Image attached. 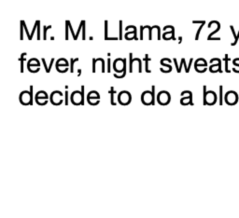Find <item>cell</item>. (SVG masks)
Masks as SVG:
<instances>
[{
	"instance_id": "obj_1",
	"label": "cell",
	"mask_w": 239,
	"mask_h": 218,
	"mask_svg": "<svg viewBox=\"0 0 239 218\" xmlns=\"http://www.w3.org/2000/svg\"><path fill=\"white\" fill-rule=\"evenodd\" d=\"M224 100H225V103L229 105H236L238 102V94L234 90H229L228 92H226V94L224 96Z\"/></svg>"
},
{
	"instance_id": "obj_2",
	"label": "cell",
	"mask_w": 239,
	"mask_h": 218,
	"mask_svg": "<svg viewBox=\"0 0 239 218\" xmlns=\"http://www.w3.org/2000/svg\"><path fill=\"white\" fill-rule=\"evenodd\" d=\"M33 66H40L39 62H38L37 59H36V58L31 59L28 62V64H27V67H28V70H29L30 72L32 71V68H31V67H33Z\"/></svg>"
},
{
	"instance_id": "obj_3",
	"label": "cell",
	"mask_w": 239,
	"mask_h": 218,
	"mask_svg": "<svg viewBox=\"0 0 239 218\" xmlns=\"http://www.w3.org/2000/svg\"><path fill=\"white\" fill-rule=\"evenodd\" d=\"M206 65H207V64H206L205 60L203 59V58H200V59H198V60L195 62L194 68H195V70L198 69V67H205V68H206Z\"/></svg>"
},
{
	"instance_id": "obj_4",
	"label": "cell",
	"mask_w": 239,
	"mask_h": 218,
	"mask_svg": "<svg viewBox=\"0 0 239 218\" xmlns=\"http://www.w3.org/2000/svg\"><path fill=\"white\" fill-rule=\"evenodd\" d=\"M150 61H151V59L149 58L148 55H146V72H147V73H150L151 72L150 70L149 69V62H150Z\"/></svg>"
},
{
	"instance_id": "obj_5",
	"label": "cell",
	"mask_w": 239,
	"mask_h": 218,
	"mask_svg": "<svg viewBox=\"0 0 239 218\" xmlns=\"http://www.w3.org/2000/svg\"><path fill=\"white\" fill-rule=\"evenodd\" d=\"M113 95H114V88L113 87H111L110 88V103H111V105H115L116 104H115V102H114V100H113Z\"/></svg>"
},
{
	"instance_id": "obj_6",
	"label": "cell",
	"mask_w": 239,
	"mask_h": 218,
	"mask_svg": "<svg viewBox=\"0 0 239 218\" xmlns=\"http://www.w3.org/2000/svg\"><path fill=\"white\" fill-rule=\"evenodd\" d=\"M26 55V53H24V54H22V56H21V72L22 73L24 72V57Z\"/></svg>"
},
{
	"instance_id": "obj_7",
	"label": "cell",
	"mask_w": 239,
	"mask_h": 218,
	"mask_svg": "<svg viewBox=\"0 0 239 218\" xmlns=\"http://www.w3.org/2000/svg\"><path fill=\"white\" fill-rule=\"evenodd\" d=\"M68 28H69V21H66V39H68Z\"/></svg>"
},
{
	"instance_id": "obj_8",
	"label": "cell",
	"mask_w": 239,
	"mask_h": 218,
	"mask_svg": "<svg viewBox=\"0 0 239 218\" xmlns=\"http://www.w3.org/2000/svg\"><path fill=\"white\" fill-rule=\"evenodd\" d=\"M132 57H133V54L131 53V54H130V58H131V59H130V70H129V71H130L131 73L133 72V63H134V60H133Z\"/></svg>"
},
{
	"instance_id": "obj_9",
	"label": "cell",
	"mask_w": 239,
	"mask_h": 218,
	"mask_svg": "<svg viewBox=\"0 0 239 218\" xmlns=\"http://www.w3.org/2000/svg\"><path fill=\"white\" fill-rule=\"evenodd\" d=\"M51 28V25H49V26H44V36H43V38L46 39L47 38V30Z\"/></svg>"
},
{
	"instance_id": "obj_10",
	"label": "cell",
	"mask_w": 239,
	"mask_h": 218,
	"mask_svg": "<svg viewBox=\"0 0 239 218\" xmlns=\"http://www.w3.org/2000/svg\"><path fill=\"white\" fill-rule=\"evenodd\" d=\"M107 21H105V39H107Z\"/></svg>"
},
{
	"instance_id": "obj_11",
	"label": "cell",
	"mask_w": 239,
	"mask_h": 218,
	"mask_svg": "<svg viewBox=\"0 0 239 218\" xmlns=\"http://www.w3.org/2000/svg\"><path fill=\"white\" fill-rule=\"evenodd\" d=\"M78 60H79V59H72V60H71V69H70V72H71V73L74 72V63H75V62L78 61Z\"/></svg>"
},
{
	"instance_id": "obj_12",
	"label": "cell",
	"mask_w": 239,
	"mask_h": 218,
	"mask_svg": "<svg viewBox=\"0 0 239 218\" xmlns=\"http://www.w3.org/2000/svg\"><path fill=\"white\" fill-rule=\"evenodd\" d=\"M83 22V33H82V39H85V21H82Z\"/></svg>"
},
{
	"instance_id": "obj_13",
	"label": "cell",
	"mask_w": 239,
	"mask_h": 218,
	"mask_svg": "<svg viewBox=\"0 0 239 218\" xmlns=\"http://www.w3.org/2000/svg\"><path fill=\"white\" fill-rule=\"evenodd\" d=\"M119 24H120V39H121V38H122V33H121V31H122V29H121V26H122V22H121V21H120Z\"/></svg>"
},
{
	"instance_id": "obj_14",
	"label": "cell",
	"mask_w": 239,
	"mask_h": 218,
	"mask_svg": "<svg viewBox=\"0 0 239 218\" xmlns=\"http://www.w3.org/2000/svg\"><path fill=\"white\" fill-rule=\"evenodd\" d=\"M95 63H96V59H92V72H95Z\"/></svg>"
},
{
	"instance_id": "obj_15",
	"label": "cell",
	"mask_w": 239,
	"mask_h": 218,
	"mask_svg": "<svg viewBox=\"0 0 239 218\" xmlns=\"http://www.w3.org/2000/svg\"><path fill=\"white\" fill-rule=\"evenodd\" d=\"M22 26H24V23H22V21H21V39L24 38V33H22Z\"/></svg>"
},
{
	"instance_id": "obj_16",
	"label": "cell",
	"mask_w": 239,
	"mask_h": 218,
	"mask_svg": "<svg viewBox=\"0 0 239 218\" xmlns=\"http://www.w3.org/2000/svg\"><path fill=\"white\" fill-rule=\"evenodd\" d=\"M107 65H109V66H107V70H106V71L109 73L110 72V59L107 60Z\"/></svg>"
},
{
	"instance_id": "obj_17",
	"label": "cell",
	"mask_w": 239,
	"mask_h": 218,
	"mask_svg": "<svg viewBox=\"0 0 239 218\" xmlns=\"http://www.w3.org/2000/svg\"><path fill=\"white\" fill-rule=\"evenodd\" d=\"M66 105H68V91H66Z\"/></svg>"
},
{
	"instance_id": "obj_18",
	"label": "cell",
	"mask_w": 239,
	"mask_h": 218,
	"mask_svg": "<svg viewBox=\"0 0 239 218\" xmlns=\"http://www.w3.org/2000/svg\"><path fill=\"white\" fill-rule=\"evenodd\" d=\"M174 63H175V65H176V71L179 72V67L178 66V64H176V59H174Z\"/></svg>"
},
{
	"instance_id": "obj_19",
	"label": "cell",
	"mask_w": 239,
	"mask_h": 218,
	"mask_svg": "<svg viewBox=\"0 0 239 218\" xmlns=\"http://www.w3.org/2000/svg\"><path fill=\"white\" fill-rule=\"evenodd\" d=\"M234 65H235V66L239 67V64H237V59H235V60L234 61Z\"/></svg>"
}]
</instances>
